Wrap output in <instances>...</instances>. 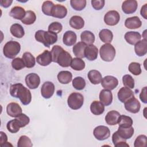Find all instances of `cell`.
Wrapping results in <instances>:
<instances>
[{
  "label": "cell",
  "mask_w": 147,
  "mask_h": 147,
  "mask_svg": "<svg viewBox=\"0 0 147 147\" xmlns=\"http://www.w3.org/2000/svg\"><path fill=\"white\" fill-rule=\"evenodd\" d=\"M90 110L93 114L99 115L103 113L105 111V106L100 102L94 100L90 105Z\"/></svg>",
  "instance_id": "obj_28"
},
{
  "label": "cell",
  "mask_w": 147,
  "mask_h": 147,
  "mask_svg": "<svg viewBox=\"0 0 147 147\" xmlns=\"http://www.w3.org/2000/svg\"><path fill=\"white\" fill-rule=\"evenodd\" d=\"M140 98L141 100L144 103H147V97H146V87H144L142 90L140 94Z\"/></svg>",
  "instance_id": "obj_53"
},
{
  "label": "cell",
  "mask_w": 147,
  "mask_h": 147,
  "mask_svg": "<svg viewBox=\"0 0 147 147\" xmlns=\"http://www.w3.org/2000/svg\"><path fill=\"white\" fill-rule=\"evenodd\" d=\"M35 39L37 41L42 43L45 47L49 48L51 45H52L57 42V34L43 30H37L34 35Z\"/></svg>",
  "instance_id": "obj_2"
},
{
  "label": "cell",
  "mask_w": 147,
  "mask_h": 147,
  "mask_svg": "<svg viewBox=\"0 0 147 147\" xmlns=\"http://www.w3.org/2000/svg\"><path fill=\"white\" fill-rule=\"evenodd\" d=\"M142 25V22L140 18L137 16H133L127 18L125 21V26L130 29H135L139 28Z\"/></svg>",
  "instance_id": "obj_21"
},
{
  "label": "cell",
  "mask_w": 147,
  "mask_h": 147,
  "mask_svg": "<svg viewBox=\"0 0 147 147\" xmlns=\"http://www.w3.org/2000/svg\"><path fill=\"white\" fill-rule=\"evenodd\" d=\"M6 111L9 116L11 117H17L22 114V110L18 103L11 102L7 105L6 107Z\"/></svg>",
  "instance_id": "obj_18"
},
{
  "label": "cell",
  "mask_w": 147,
  "mask_h": 147,
  "mask_svg": "<svg viewBox=\"0 0 147 147\" xmlns=\"http://www.w3.org/2000/svg\"><path fill=\"white\" fill-rule=\"evenodd\" d=\"M98 54V49L94 44L88 45L86 47L84 50V57L90 61H93L96 59Z\"/></svg>",
  "instance_id": "obj_17"
},
{
  "label": "cell",
  "mask_w": 147,
  "mask_h": 147,
  "mask_svg": "<svg viewBox=\"0 0 147 147\" xmlns=\"http://www.w3.org/2000/svg\"><path fill=\"white\" fill-rule=\"evenodd\" d=\"M63 49V48L58 45H55L52 47V50L51 51V55H52V61L53 62H55L56 63V59H57V57L58 56V55H59L60 52Z\"/></svg>",
  "instance_id": "obj_51"
},
{
  "label": "cell",
  "mask_w": 147,
  "mask_h": 147,
  "mask_svg": "<svg viewBox=\"0 0 147 147\" xmlns=\"http://www.w3.org/2000/svg\"><path fill=\"white\" fill-rule=\"evenodd\" d=\"M7 130L11 133H16L20 130L21 128L16 119L9 121L6 125Z\"/></svg>",
  "instance_id": "obj_43"
},
{
  "label": "cell",
  "mask_w": 147,
  "mask_h": 147,
  "mask_svg": "<svg viewBox=\"0 0 147 147\" xmlns=\"http://www.w3.org/2000/svg\"><path fill=\"white\" fill-rule=\"evenodd\" d=\"M80 39L82 42L86 45L93 44L95 41V36L93 33L89 30H84L80 34Z\"/></svg>",
  "instance_id": "obj_31"
},
{
  "label": "cell",
  "mask_w": 147,
  "mask_h": 147,
  "mask_svg": "<svg viewBox=\"0 0 147 147\" xmlns=\"http://www.w3.org/2000/svg\"><path fill=\"white\" fill-rule=\"evenodd\" d=\"M72 86L77 90H82L86 86V81L81 76H77L72 80Z\"/></svg>",
  "instance_id": "obj_40"
},
{
  "label": "cell",
  "mask_w": 147,
  "mask_h": 147,
  "mask_svg": "<svg viewBox=\"0 0 147 147\" xmlns=\"http://www.w3.org/2000/svg\"><path fill=\"white\" fill-rule=\"evenodd\" d=\"M36 20V16L35 13L32 10H27L26 11L24 18L21 20V22L25 25L33 24Z\"/></svg>",
  "instance_id": "obj_39"
},
{
  "label": "cell",
  "mask_w": 147,
  "mask_h": 147,
  "mask_svg": "<svg viewBox=\"0 0 147 147\" xmlns=\"http://www.w3.org/2000/svg\"><path fill=\"white\" fill-rule=\"evenodd\" d=\"M99 37L100 40L105 44L110 43L113 38V34L110 30L103 29L99 32Z\"/></svg>",
  "instance_id": "obj_33"
},
{
  "label": "cell",
  "mask_w": 147,
  "mask_h": 147,
  "mask_svg": "<svg viewBox=\"0 0 147 147\" xmlns=\"http://www.w3.org/2000/svg\"><path fill=\"white\" fill-rule=\"evenodd\" d=\"M33 146L30 139L26 136H21L17 142L18 147H31Z\"/></svg>",
  "instance_id": "obj_45"
},
{
  "label": "cell",
  "mask_w": 147,
  "mask_h": 147,
  "mask_svg": "<svg viewBox=\"0 0 147 147\" xmlns=\"http://www.w3.org/2000/svg\"><path fill=\"white\" fill-rule=\"evenodd\" d=\"M117 96L119 101L122 103H124L126 100L134 96V94L130 88L123 87L119 89L118 92Z\"/></svg>",
  "instance_id": "obj_15"
},
{
  "label": "cell",
  "mask_w": 147,
  "mask_h": 147,
  "mask_svg": "<svg viewBox=\"0 0 147 147\" xmlns=\"http://www.w3.org/2000/svg\"><path fill=\"white\" fill-rule=\"evenodd\" d=\"M122 82L125 87L132 89L134 87V80L130 75H125L122 77Z\"/></svg>",
  "instance_id": "obj_47"
},
{
  "label": "cell",
  "mask_w": 147,
  "mask_h": 147,
  "mask_svg": "<svg viewBox=\"0 0 147 147\" xmlns=\"http://www.w3.org/2000/svg\"><path fill=\"white\" fill-rule=\"evenodd\" d=\"M55 85L51 82H45L41 88V94L45 99H49L52 96L55 92Z\"/></svg>",
  "instance_id": "obj_12"
},
{
  "label": "cell",
  "mask_w": 147,
  "mask_h": 147,
  "mask_svg": "<svg viewBox=\"0 0 147 147\" xmlns=\"http://www.w3.org/2000/svg\"><path fill=\"white\" fill-rule=\"evenodd\" d=\"M72 60L71 55L63 49L58 55L56 63L62 67H68L70 66Z\"/></svg>",
  "instance_id": "obj_8"
},
{
  "label": "cell",
  "mask_w": 147,
  "mask_h": 147,
  "mask_svg": "<svg viewBox=\"0 0 147 147\" xmlns=\"http://www.w3.org/2000/svg\"><path fill=\"white\" fill-rule=\"evenodd\" d=\"M67 14V8L60 4L55 5L53 7L51 13V16L62 19L64 18Z\"/></svg>",
  "instance_id": "obj_16"
},
{
  "label": "cell",
  "mask_w": 147,
  "mask_h": 147,
  "mask_svg": "<svg viewBox=\"0 0 147 147\" xmlns=\"http://www.w3.org/2000/svg\"><path fill=\"white\" fill-rule=\"evenodd\" d=\"M134 128L132 126L129 127H119L117 130L118 134L125 140L130 139L134 134Z\"/></svg>",
  "instance_id": "obj_35"
},
{
  "label": "cell",
  "mask_w": 147,
  "mask_h": 147,
  "mask_svg": "<svg viewBox=\"0 0 147 147\" xmlns=\"http://www.w3.org/2000/svg\"><path fill=\"white\" fill-rule=\"evenodd\" d=\"M124 106L127 111L133 114L138 113L141 107L140 102L134 96L124 102Z\"/></svg>",
  "instance_id": "obj_9"
},
{
  "label": "cell",
  "mask_w": 147,
  "mask_h": 147,
  "mask_svg": "<svg viewBox=\"0 0 147 147\" xmlns=\"http://www.w3.org/2000/svg\"><path fill=\"white\" fill-rule=\"evenodd\" d=\"M147 4L145 3L144 4L142 7L141 9L140 10V14L141 16L144 17V18H145V20L147 19Z\"/></svg>",
  "instance_id": "obj_55"
},
{
  "label": "cell",
  "mask_w": 147,
  "mask_h": 147,
  "mask_svg": "<svg viewBox=\"0 0 147 147\" xmlns=\"http://www.w3.org/2000/svg\"><path fill=\"white\" fill-rule=\"evenodd\" d=\"M77 40V36L76 33L72 30L66 31L63 37V42L64 45L70 47L74 45Z\"/></svg>",
  "instance_id": "obj_20"
},
{
  "label": "cell",
  "mask_w": 147,
  "mask_h": 147,
  "mask_svg": "<svg viewBox=\"0 0 147 147\" xmlns=\"http://www.w3.org/2000/svg\"><path fill=\"white\" fill-rule=\"evenodd\" d=\"M69 25L75 29L79 30L84 27V21L79 16H74L69 20Z\"/></svg>",
  "instance_id": "obj_26"
},
{
  "label": "cell",
  "mask_w": 147,
  "mask_h": 147,
  "mask_svg": "<svg viewBox=\"0 0 147 147\" xmlns=\"http://www.w3.org/2000/svg\"><path fill=\"white\" fill-rule=\"evenodd\" d=\"M105 1L104 0H92L91 1V5L92 7L96 10H101L105 6Z\"/></svg>",
  "instance_id": "obj_52"
},
{
  "label": "cell",
  "mask_w": 147,
  "mask_h": 147,
  "mask_svg": "<svg viewBox=\"0 0 147 147\" xmlns=\"http://www.w3.org/2000/svg\"><path fill=\"white\" fill-rule=\"evenodd\" d=\"M99 98L100 102L106 106H108L111 105L113 101L112 92L111 91L108 90H102L99 93Z\"/></svg>",
  "instance_id": "obj_19"
},
{
  "label": "cell",
  "mask_w": 147,
  "mask_h": 147,
  "mask_svg": "<svg viewBox=\"0 0 147 147\" xmlns=\"http://www.w3.org/2000/svg\"><path fill=\"white\" fill-rule=\"evenodd\" d=\"M11 34L18 38H22L25 34V31L21 25L19 24H13L10 29Z\"/></svg>",
  "instance_id": "obj_30"
},
{
  "label": "cell",
  "mask_w": 147,
  "mask_h": 147,
  "mask_svg": "<svg viewBox=\"0 0 147 147\" xmlns=\"http://www.w3.org/2000/svg\"><path fill=\"white\" fill-rule=\"evenodd\" d=\"M70 4L71 7L76 11H81L86 7V0H71Z\"/></svg>",
  "instance_id": "obj_41"
},
{
  "label": "cell",
  "mask_w": 147,
  "mask_h": 147,
  "mask_svg": "<svg viewBox=\"0 0 147 147\" xmlns=\"http://www.w3.org/2000/svg\"><path fill=\"white\" fill-rule=\"evenodd\" d=\"M120 20V15L116 10H110L104 16V22L109 26L117 25Z\"/></svg>",
  "instance_id": "obj_7"
},
{
  "label": "cell",
  "mask_w": 147,
  "mask_h": 147,
  "mask_svg": "<svg viewBox=\"0 0 147 147\" xmlns=\"http://www.w3.org/2000/svg\"><path fill=\"white\" fill-rule=\"evenodd\" d=\"M25 67L28 68H30L33 67L36 64V60L34 56L29 52H26L24 53L22 57Z\"/></svg>",
  "instance_id": "obj_34"
},
{
  "label": "cell",
  "mask_w": 147,
  "mask_h": 147,
  "mask_svg": "<svg viewBox=\"0 0 147 147\" xmlns=\"http://www.w3.org/2000/svg\"><path fill=\"white\" fill-rule=\"evenodd\" d=\"M86 66L85 62L80 58L75 57L72 59L70 67L75 71H82L84 69Z\"/></svg>",
  "instance_id": "obj_37"
},
{
  "label": "cell",
  "mask_w": 147,
  "mask_h": 147,
  "mask_svg": "<svg viewBox=\"0 0 147 147\" xmlns=\"http://www.w3.org/2000/svg\"><path fill=\"white\" fill-rule=\"evenodd\" d=\"M124 38L126 41L130 45H135L137 42L141 40V36L140 33L138 32L130 31L127 32Z\"/></svg>",
  "instance_id": "obj_22"
},
{
  "label": "cell",
  "mask_w": 147,
  "mask_h": 147,
  "mask_svg": "<svg viewBox=\"0 0 147 147\" xmlns=\"http://www.w3.org/2000/svg\"><path fill=\"white\" fill-rule=\"evenodd\" d=\"M93 134L98 140L103 141L110 137V130L108 127L100 125L95 127L93 130Z\"/></svg>",
  "instance_id": "obj_6"
},
{
  "label": "cell",
  "mask_w": 147,
  "mask_h": 147,
  "mask_svg": "<svg viewBox=\"0 0 147 147\" xmlns=\"http://www.w3.org/2000/svg\"><path fill=\"white\" fill-rule=\"evenodd\" d=\"M86 44L84 42L80 41L76 43L73 47V53L75 56L78 58H83L84 57V50Z\"/></svg>",
  "instance_id": "obj_29"
},
{
  "label": "cell",
  "mask_w": 147,
  "mask_h": 147,
  "mask_svg": "<svg viewBox=\"0 0 147 147\" xmlns=\"http://www.w3.org/2000/svg\"><path fill=\"white\" fill-rule=\"evenodd\" d=\"M88 78L92 84H98L102 82V76L98 70L92 69L88 73Z\"/></svg>",
  "instance_id": "obj_27"
},
{
  "label": "cell",
  "mask_w": 147,
  "mask_h": 147,
  "mask_svg": "<svg viewBox=\"0 0 147 147\" xmlns=\"http://www.w3.org/2000/svg\"><path fill=\"white\" fill-rule=\"evenodd\" d=\"M138 7L137 1L136 0H126L122 4V10L126 14L134 13Z\"/></svg>",
  "instance_id": "obj_13"
},
{
  "label": "cell",
  "mask_w": 147,
  "mask_h": 147,
  "mask_svg": "<svg viewBox=\"0 0 147 147\" xmlns=\"http://www.w3.org/2000/svg\"><path fill=\"white\" fill-rule=\"evenodd\" d=\"M58 81L64 84L69 83L72 78V73L68 71H61L57 74Z\"/></svg>",
  "instance_id": "obj_32"
},
{
  "label": "cell",
  "mask_w": 147,
  "mask_h": 147,
  "mask_svg": "<svg viewBox=\"0 0 147 147\" xmlns=\"http://www.w3.org/2000/svg\"><path fill=\"white\" fill-rule=\"evenodd\" d=\"M112 141L114 145L116 147L119 146H127L129 147V145L126 143V140L121 137L118 133L117 131L114 132L112 136Z\"/></svg>",
  "instance_id": "obj_36"
},
{
  "label": "cell",
  "mask_w": 147,
  "mask_h": 147,
  "mask_svg": "<svg viewBox=\"0 0 147 147\" xmlns=\"http://www.w3.org/2000/svg\"><path fill=\"white\" fill-rule=\"evenodd\" d=\"M11 67L15 70L19 71L23 69L25 67V65L22 59H21L20 57H16L13 59V60H12Z\"/></svg>",
  "instance_id": "obj_48"
},
{
  "label": "cell",
  "mask_w": 147,
  "mask_h": 147,
  "mask_svg": "<svg viewBox=\"0 0 147 147\" xmlns=\"http://www.w3.org/2000/svg\"><path fill=\"white\" fill-rule=\"evenodd\" d=\"M10 94L13 97L18 98L24 105H29L32 100L30 91L21 83L12 84L10 87Z\"/></svg>",
  "instance_id": "obj_1"
},
{
  "label": "cell",
  "mask_w": 147,
  "mask_h": 147,
  "mask_svg": "<svg viewBox=\"0 0 147 147\" xmlns=\"http://www.w3.org/2000/svg\"><path fill=\"white\" fill-rule=\"evenodd\" d=\"M15 119L17 120L20 127H25L30 122L29 117L28 116H27L26 114H23V113L21 114L18 117H16Z\"/></svg>",
  "instance_id": "obj_46"
},
{
  "label": "cell",
  "mask_w": 147,
  "mask_h": 147,
  "mask_svg": "<svg viewBox=\"0 0 147 147\" xmlns=\"http://www.w3.org/2000/svg\"><path fill=\"white\" fill-rule=\"evenodd\" d=\"M63 29V26L61 23L59 22H53L51 23L48 28V31L57 34L60 33Z\"/></svg>",
  "instance_id": "obj_50"
},
{
  "label": "cell",
  "mask_w": 147,
  "mask_h": 147,
  "mask_svg": "<svg viewBox=\"0 0 147 147\" xmlns=\"http://www.w3.org/2000/svg\"><path fill=\"white\" fill-rule=\"evenodd\" d=\"M84 103L83 95L79 92L71 93L67 99V104L71 109L78 110L82 107Z\"/></svg>",
  "instance_id": "obj_5"
},
{
  "label": "cell",
  "mask_w": 147,
  "mask_h": 147,
  "mask_svg": "<svg viewBox=\"0 0 147 147\" xmlns=\"http://www.w3.org/2000/svg\"><path fill=\"white\" fill-rule=\"evenodd\" d=\"M118 124L119 127H129L133 125V119L131 117L125 115H120Z\"/></svg>",
  "instance_id": "obj_38"
},
{
  "label": "cell",
  "mask_w": 147,
  "mask_h": 147,
  "mask_svg": "<svg viewBox=\"0 0 147 147\" xmlns=\"http://www.w3.org/2000/svg\"><path fill=\"white\" fill-rule=\"evenodd\" d=\"M101 83L105 89L111 91L117 87L118 84V80L114 76L107 75L102 78Z\"/></svg>",
  "instance_id": "obj_11"
},
{
  "label": "cell",
  "mask_w": 147,
  "mask_h": 147,
  "mask_svg": "<svg viewBox=\"0 0 147 147\" xmlns=\"http://www.w3.org/2000/svg\"><path fill=\"white\" fill-rule=\"evenodd\" d=\"M119 112L111 110L109 111L105 117V121L107 125H115L118 123V119L120 116Z\"/></svg>",
  "instance_id": "obj_24"
},
{
  "label": "cell",
  "mask_w": 147,
  "mask_h": 147,
  "mask_svg": "<svg viewBox=\"0 0 147 147\" xmlns=\"http://www.w3.org/2000/svg\"><path fill=\"white\" fill-rule=\"evenodd\" d=\"M54 3L51 1H44L42 5L41 9L42 13L48 16H51L52 10L54 6Z\"/></svg>",
  "instance_id": "obj_42"
},
{
  "label": "cell",
  "mask_w": 147,
  "mask_h": 147,
  "mask_svg": "<svg viewBox=\"0 0 147 147\" xmlns=\"http://www.w3.org/2000/svg\"><path fill=\"white\" fill-rule=\"evenodd\" d=\"M128 69L130 72L136 76L139 75L141 74V65L140 63L137 62H131L129 65Z\"/></svg>",
  "instance_id": "obj_44"
},
{
  "label": "cell",
  "mask_w": 147,
  "mask_h": 147,
  "mask_svg": "<svg viewBox=\"0 0 147 147\" xmlns=\"http://www.w3.org/2000/svg\"><path fill=\"white\" fill-rule=\"evenodd\" d=\"M0 135H1V138H0V146L1 147H3L5 144H6L7 142V137L6 134L3 132V131H0Z\"/></svg>",
  "instance_id": "obj_54"
},
{
  "label": "cell",
  "mask_w": 147,
  "mask_h": 147,
  "mask_svg": "<svg viewBox=\"0 0 147 147\" xmlns=\"http://www.w3.org/2000/svg\"><path fill=\"white\" fill-rule=\"evenodd\" d=\"M12 0H1L0 1V5L1 6L6 8L9 7L11 4L12 3Z\"/></svg>",
  "instance_id": "obj_56"
},
{
  "label": "cell",
  "mask_w": 147,
  "mask_h": 147,
  "mask_svg": "<svg viewBox=\"0 0 147 147\" xmlns=\"http://www.w3.org/2000/svg\"><path fill=\"white\" fill-rule=\"evenodd\" d=\"M37 63L41 66H47L52 61L51 52L45 50L42 53L38 55L36 57Z\"/></svg>",
  "instance_id": "obj_14"
},
{
  "label": "cell",
  "mask_w": 147,
  "mask_h": 147,
  "mask_svg": "<svg viewBox=\"0 0 147 147\" xmlns=\"http://www.w3.org/2000/svg\"><path fill=\"white\" fill-rule=\"evenodd\" d=\"M25 83L30 89L37 88L40 83V78L39 76L35 73H30L28 74L25 79Z\"/></svg>",
  "instance_id": "obj_10"
},
{
  "label": "cell",
  "mask_w": 147,
  "mask_h": 147,
  "mask_svg": "<svg viewBox=\"0 0 147 147\" xmlns=\"http://www.w3.org/2000/svg\"><path fill=\"white\" fill-rule=\"evenodd\" d=\"M134 51L136 55L140 57L145 55L147 53L146 39H142L135 44Z\"/></svg>",
  "instance_id": "obj_23"
},
{
  "label": "cell",
  "mask_w": 147,
  "mask_h": 147,
  "mask_svg": "<svg viewBox=\"0 0 147 147\" xmlns=\"http://www.w3.org/2000/svg\"><path fill=\"white\" fill-rule=\"evenodd\" d=\"M147 143V137L145 135L138 136L134 141V147H145Z\"/></svg>",
  "instance_id": "obj_49"
},
{
  "label": "cell",
  "mask_w": 147,
  "mask_h": 147,
  "mask_svg": "<svg viewBox=\"0 0 147 147\" xmlns=\"http://www.w3.org/2000/svg\"><path fill=\"white\" fill-rule=\"evenodd\" d=\"M21 50L20 44L16 41H9L7 42L3 48L4 56L8 59H14Z\"/></svg>",
  "instance_id": "obj_3"
},
{
  "label": "cell",
  "mask_w": 147,
  "mask_h": 147,
  "mask_svg": "<svg viewBox=\"0 0 147 147\" xmlns=\"http://www.w3.org/2000/svg\"><path fill=\"white\" fill-rule=\"evenodd\" d=\"M25 14L26 11L25 9L21 6H18L12 7L9 13L10 16L14 19L19 20H22L24 18Z\"/></svg>",
  "instance_id": "obj_25"
},
{
  "label": "cell",
  "mask_w": 147,
  "mask_h": 147,
  "mask_svg": "<svg viewBox=\"0 0 147 147\" xmlns=\"http://www.w3.org/2000/svg\"><path fill=\"white\" fill-rule=\"evenodd\" d=\"M100 58L105 61H111L115 56V48L110 44L106 43L101 46L99 49Z\"/></svg>",
  "instance_id": "obj_4"
}]
</instances>
